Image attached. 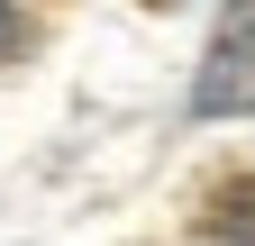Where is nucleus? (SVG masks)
<instances>
[{
  "label": "nucleus",
  "mask_w": 255,
  "mask_h": 246,
  "mask_svg": "<svg viewBox=\"0 0 255 246\" xmlns=\"http://www.w3.org/2000/svg\"><path fill=\"white\" fill-rule=\"evenodd\" d=\"M9 46H18V9L0 0V55H9Z\"/></svg>",
  "instance_id": "nucleus-3"
},
{
  "label": "nucleus",
  "mask_w": 255,
  "mask_h": 246,
  "mask_svg": "<svg viewBox=\"0 0 255 246\" xmlns=\"http://www.w3.org/2000/svg\"><path fill=\"white\" fill-rule=\"evenodd\" d=\"M201 110H255V0H228L201 64Z\"/></svg>",
  "instance_id": "nucleus-1"
},
{
  "label": "nucleus",
  "mask_w": 255,
  "mask_h": 246,
  "mask_svg": "<svg viewBox=\"0 0 255 246\" xmlns=\"http://www.w3.org/2000/svg\"><path fill=\"white\" fill-rule=\"evenodd\" d=\"M219 237H228V246H255V182H237V192L219 201Z\"/></svg>",
  "instance_id": "nucleus-2"
}]
</instances>
